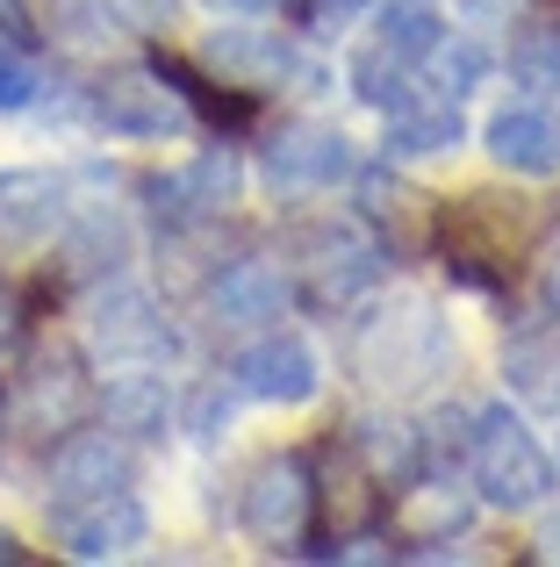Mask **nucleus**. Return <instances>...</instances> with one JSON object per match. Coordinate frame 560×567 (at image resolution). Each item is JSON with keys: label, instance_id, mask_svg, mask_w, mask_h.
<instances>
[{"label": "nucleus", "instance_id": "nucleus-1", "mask_svg": "<svg viewBox=\"0 0 560 567\" xmlns=\"http://www.w3.org/2000/svg\"><path fill=\"white\" fill-rule=\"evenodd\" d=\"M467 467H475L481 503H496V511H532V503L553 496L547 453H539V439H532V431H525L510 410H481V416H475Z\"/></svg>", "mask_w": 560, "mask_h": 567}, {"label": "nucleus", "instance_id": "nucleus-2", "mask_svg": "<svg viewBox=\"0 0 560 567\" xmlns=\"http://www.w3.org/2000/svg\"><path fill=\"white\" fill-rule=\"evenodd\" d=\"M94 123L108 130V137H129V144H173L195 130V115H187L180 86L166 80V72H115V80L94 86Z\"/></svg>", "mask_w": 560, "mask_h": 567}, {"label": "nucleus", "instance_id": "nucleus-3", "mask_svg": "<svg viewBox=\"0 0 560 567\" xmlns=\"http://www.w3.org/2000/svg\"><path fill=\"white\" fill-rule=\"evenodd\" d=\"M438 360H446V331H438V317H432L424 302H409L403 317H381L374 331H366V346H360L366 381H381V388L424 381Z\"/></svg>", "mask_w": 560, "mask_h": 567}, {"label": "nucleus", "instance_id": "nucleus-4", "mask_svg": "<svg viewBox=\"0 0 560 567\" xmlns=\"http://www.w3.org/2000/svg\"><path fill=\"white\" fill-rule=\"evenodd\" d=\"M230 381L245 388L252 402H309L323 388V360L309 338L294 331H267L259 346L238 352V367H230Z\"/></svg>", "mask_w": 560, "mask_h": 567}, {"label": "nucleus", "instance_id": "nucleus-5", "mask_svg": "<svg viewBox=\"0 0 560 567\" xmlns=\"http://www.w3.org/2000/svg\"><path fill=\"white\" fill-rule=\"evenodd\" d=\"M201 58H209L224 80H238V86H280V80H302L309 94L323 86V72L309 65V58L294 51L288 37H273V29H216V37L201 43Z\"/></svg>", "mask_w": 560, "mask_h": 567}, {"label": "nucleus", "instance_id": "nucleus-6", "mask_svg": "<svg viewBox=\"0 0 560 567\" xmlns=\"http://www.w3.org/2000/svg\"><path fill=\"white\" fill-rule=\"evenodd\" d=\"M129 474H137V460H129L123 439H108V431L72 439L65 453L51 460V517L58 511H80V503H101V496H115V488H129Z\"/></svg>", "mask_w": 560, "mask_h": 567}, {"label": "nucleus", "instance_id": "nucleus-7", "mask_svg": "<svg viewBox=\"0 0 560 567\" xmlns=\"http://www.w3.org/2000/svg\"><path fill=\"white\" fill-rule=\"evenodd\" d=\"M51 525H58L72 560H115V554H137L152 539V517H144V503L129 488H115L101 503H80V511H58Z\"/></svg>", "mask_w": 560, "mask_h": 567}, {"label": "nucleus", "instance_id": "nucleus-8", "mask_svg": "<svg viewBox=\"0 0 560 567\" xmlns=\"http://www.w3.org/2000/svg\"><path fill=\"white\" fill-rule=\"evenodd\" d=\"M65 173L14 166L0 173V251H37L51 245V230L65 223Z\"/></svg>", "mask_w": 560, "mask_h": 567}, {"label": "nucleus", "instance_id": "nucleus-9", "mask_svg": "<svg viewBox=\"0 0 560 567\" xmlns=\"http://www.w3.org/2000/svg\"><path fill=\"white\" fill-rule=\"evenodd\" d=\"M86 338H94L101 360H158L166 352V323H158L152 295L144 288H108L86 317Z\"/></svg>", "mask_w": 560, "mask_h": 567}, {"label": "nucleus", "instance_id": "nucleus-10", "mask_svg": "<svg viewBox=\"0 0 560 567\" xmlns=\"http://www.w3.org/2000/svg\"><path fill=\"white\" fill-rule=\"evenodd\" d=\"M302 517H309L302 460H267V467L252 474V488H245V532H252L259 546H288L294 532H302Z\"/></svg>", "mask_w": 560, "mask_h": 567}, {"label": "nucleus", "instance_id": "nucleus-11", "mask_svg": "<svg viewBox=\"0 0 560 567\" xmlns=\"http://www.w3.org/2000/svg\"><path fill=\"white\" fill-rule=\"evenodd\" d=\"M489 152L496 166L547 181V173H560V115L539 109V101H510V109L489 115Z\"/></svg>", "mask_w": 560, "mask_h": 567}, {"label": "nucleus", "instance_id": "nucleus-12", "mask_svg": "<svg viewBox=\"0 0 560 567\" xmlns=\"http://www.w3.org/2000/svg\"><path fill=\"white\" fill-rule=\"evenodd\" d=\"M267 181L273 187H338L352 181V144L338 130H280L267 152Z\"/></svg>", "mask_w": 560, "mask_h": 567}, {"label": "nucleus", "instance_id": "nucleus-13", "mask_svg": "<svg viewBox=\"0 0 560 567\" xmlns=\"http://www.w3.org/2000/svg\"><path fill=\"white\" fill-rule=\"evenodd\" d=\"M209 317L224 323V331H267V323L288 317V280H280V266H230L224 280L209 288Z\"/></svg>", "mask_w": 560, "mask_h": 567}, {"label": "nucleus", "instance_id": "nucleus-14", "mask_svg": "<svg viewBox=\"0 0 560 567\" xmlns=\"http://www.w3.org/2000/svg\"><path fill=\"white\" fill-rule=\"evenodd\" d=\"M460 137H467V123L453 109V94H409L403 109H388V152H403V158L453 152Z\"/></svg>", "mask_w": 560, "mask_h": 567}, {"label": "nucleus", "instance_id": "nucleus-15", "mask_svg": "<svg viewBox=\"0 0 560 567\" xmlns=\"http://www.w3.org/2000/svg\"><path fill=\"white\" fill-rule=\"evenodd\" d=\"M108 431H129V439H158L166 431V416H173V395H166V381L158 374H123V381H108Z\"/></svg>", "mask_w": 560, "mask_h": 567}, {"label": "nucleus", "instance_id": "nucleus-16", "mask_svg": "<svg viewBox=\"0 0 560 567\" xmlns=\"http://www.w3.org/2000/svg\"><path fill=\"white\" fill-rule=\"evenodd\" d=\"M381 43H388L403 65H424V58L446 43V14H438V0H388V8H381Z\"/></svg>", "mask_w": 560, "mask_h": 567}, {"label": "nucleus", "instance_id": "nucleus-17", "mask_svg": "<svg viewBox=\"0 0 560 567\" xmlns=\"http://www.w3.org/2000/svg\"><path fill=\"white\" fill-rule=\"evenodd\" d=\"M504 381H510V395L532 402V410H560V338H525V346H510Z\"/></svg>", "mask_w": 560, "mask_h": 567}, {"label": "nucleus", "instance_id": "nucleus-18", "mask_svg": "<svg viewBox=\"0 0 560 567\" xmlns=\"http://www.w3.org/2000/svg\"><path fill=\"white\" fill-rule=\"evenodd\" d=\"M510 80L532 86V94H560V29L532 22L510 37Z\"/></svg>", "mask_w": 560, "mask_h": 567}, {"label": "nucleus", "instance_id": "nucleus-19", "mask_svg": "<svg viewBox=\"0 0 560 567\" xmlns=\"http://www.w3.org/2000/svg\"><path fill=\"white\" fill-rule=\"evenodd\" d=\"M352 94L374 101V109H403L409 101V65L388 51V43H374L366 58H352Z\"/></svg>", "mask_w": 560, "mask_h": 567}, {"label": "nucleus", "instance_id": "nucleus-20", "mask_svg": "<svg viewBox=\"0 0 560 567\" xmlns=\"http://www.w3.org/2000/svg\"><path fill=\"white\" fill-rule=\"evenodd\" d=\"M432 65H438V86L460 101V94H475V86L496 72V51H489V43H475V37H446L432 51Z\"/></svg>", "mask_w": 560, "mask_h": 567}, {"label": "nucleus", "instance_id": "nucleus-21", "mask_svg": "<svg viewBox=\"0 0 560 567\" xmlns=\"http://www.w3.org/2000/svg\"><path fill=\"white\" fill-rule=\"evenodd\" d=\"M37 94H43V72H37V58H29L14 37H0V115H8V109H29Z\"/></svg>", "mask_w": 560, "mask_h": 567}, {"label": "nucleus", "instance_id": "nucleus-22", "mask_svg": "<svg viewBox=\"0 0 560 567\" xmlns=\"http://www.w3.org/2000/svg\"><path fill=\"white\" fill-rule=\"evenodd\" d=\"M403 525L417 532V539H453V532H467V503L460 496H417L403 511Z\"/></svg>", "mask_w": 560, "mask_h": 567}, {"label": "nucleus", "instance_id": "nucleus-23", "mask_svg": "<svg viewBox=\"0 0 560 567\" xmlns=\"http://www.w3.org/2000/svg\"><path fill=\"white\" fill-rule=\"evenodd\" d=\"M101 8H108V22L137 29V37H158L173 22V0H101Z\"/></svg>", "mask_w": 560, "mask_h": 567}, {"label": "nucleus", "instance_id": "nucleus-24", "mask_svg": "<svg viewBox=\"0 0 560 567\" xmlns=\"http://www.w3.org/2000/svg\"><path fill=\"white\" fill-rule=\"evenodd\" d=\"M366 8H374V0H309V29H317V37H338V29H352Z\"/></svg>", "mask_w": 560, "mask_h": 567}, {"label": "nucleus", "instance_id": "nucleus-25", "mask_svg": "<svg viewBox=\"0 0 560 567\" xmlns=\"http://www.w3.org/2000/svg\"><path fill=\"white\" fill-rule=\"evenodd\" d=\"M216 416H230V395L201 388V395H195V410H187V431H195V439H216Z\"/></svg>", "mask_w": 560, "mask_h": 567}, {"label": "nucleus", "instance_id": "nucleus-26", "mask_svg": "<svg viewBox=\"0 0 560 567\" xmlns=\"http://www.w3.org/2000/svg\"><path fill=\"white\" fill-rule=\"evenodd\" d=\"M539 295H547V309L560 317V245L547 251V259H539Z\"/></svg>", "mask_w": 560, "mask_h": 567}, {"label": "nucleus", "instance_id": "nucleus-27", "mask_svg": "<svg viewBox=\"0 0 560 567\" xmlns=\"http://www.w3.org/2000/svg\"><path fill=\"white\" fill-rule=\"evenodd\" d=\"M460 8H467V14H481V22H510L525 0H460Z\"/></svg>", "mask_w": 560, "mask_h": 567}, {"label": "nucleus", "instance_id": "nucleus-28", "mask_svg": "<svg viewBox=\"0 0 560 567\" xmlns=\"http://www.w3.org/2000/svg\"><path fill=\"white\" fill-rule=\"evenodd\" d=\"M216 14H267V8H280V0H209Z\"/></svg>", "mask_w": 560, "mask_h": 567}, {"label": "nucleus", "instance_id": "nucleus-29", "mask_svg": "<svg viewBox=\"0 0 560 567\" xmlns=\"http://www.w3.org/2000/svg\"><path fill=\"white\" fill-rule=\"evenodd\" d=\"M0 560H22V546H14V539H8V532H0Z\"/></svg>", "mask_w": 560, "mask_h": 567}]
</instances>
